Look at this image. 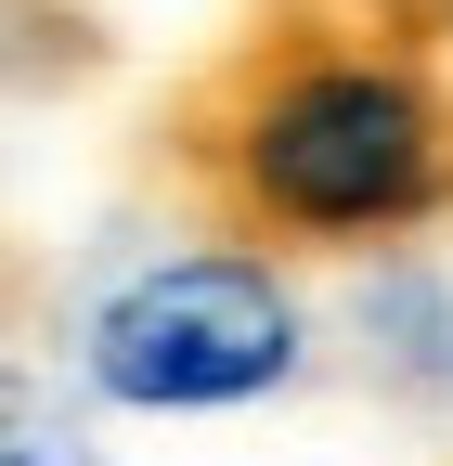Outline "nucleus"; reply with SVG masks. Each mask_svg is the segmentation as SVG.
<instances>
[{"label":"nucleus","mask_w":453,"mask_h":466,"mask_svg":"<svg viewBox=\"0 0 453 466\" xmlns=\"http://www.w3.org/2000/svg\"><path fill=\"white\" fill-rule=\"evenodd\" d=\"M298 350H311V324H298L286 259L207 233V247L130 272L117 299L91 311V389L130 401V415H220V401L286 389Z\"/></svg>","instance_id":"f03ea898"},{"label":"nucleus","mask_w":453,"mask_h":466,"mask_svg":"<svg viewBox=\"0 0 453 466\" xmlns=\"http://www.w3.org/2000/svg\"><path fill=\"white\" fill-rule=\"evenodd\" d=\"M0 466H91V441L14 376V350H0Z\"/></svg>","instance_id":"7ed1b4c3"},{"label":"nucleus","mask_w":453,"mask_h":466,"mask_svg":"<svg viewBox=\"0 0 453 466\" xmlns=\"http://www.w3.org/2000/svg\"><path fill=\"white\" fill-rule=\"evenodd\" d=\"M0 324H14V259H0Z\"/></svg>","instance_id":"20e7f679"},{"label":"nucleus","mask_w":453,"mask_h":466,"mask_svg":"<svg viewBox=\"0 0 453 466\" xmlns=\"http://www.w3.org/2000/svg\"><path fill=\"white\" fill-rule=\"evenodd\" d=\"M156 168L220 247H402L453 208V52L402 0H259L156 116Z\"/></svg>","instance_id":"f257e3e1"},{"label":"nucleus","mask_w":453,"mask_h":466,"mask_svg":"<svg viewBox=\"0 0 453 466\" xmlns=\"http://www.w3.org/2000/svg\"><path fill=\"white\" fill-rule=\"evenodd\" d=\"M0 52H14V0H0Z\"/></svg>","instance_id":"39448f33"}]
</instances>
